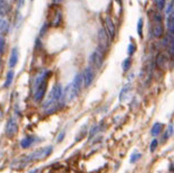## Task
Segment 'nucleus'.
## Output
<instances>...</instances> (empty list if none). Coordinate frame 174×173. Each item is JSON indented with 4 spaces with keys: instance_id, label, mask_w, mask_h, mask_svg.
<instances>
[{
    "instance_id": "obj_16",
    "label": "nucleus",
    "mask_w": 174,
    "mask_h": 173,
    "mask_svg": "<svg viewBox=\"0 0 174 173\" xmlns=\"http://www.w3.org/2000/svg\"><path fill=\"white\" fill-rule=\"evenodd\" d=\"M162 132V124L161 123H155L153 125V127H152V131H151V133H152V135L153 136H157L160 133Z\"/></svg>"
},
{
    "instance_id": "obj_27",
    "label": "nucleus",
    "mask_w": 174,
    "mask_h": 173,
    "mask_svg": "<svg viewBox=\"0 0 174 173\" xmlns=\"http://www.w3.org/2000/svg\"><path fill=\"white\" fill-rule=\"evenodd\" d=\"M64 136H65V132H62V133L58 135V139H57V142H62V140H64Z\"/></svg>"
},
{
    "instance_id": "obj_3",
    "label": "nucleus",
    "mask_w": 174,
    "mask_h": 173,
    "mask_svg": "<svg viewBox=\"0 0 174 173\" xmlns=\"http://www.w3.org/2000/svg\"><path fill=\"white\" fill-rule=\"evenodd\" d=\"M52 146H46V147H42V149L36 150L35 152H32L31 154H29L28 156L26 157L27 161H36V160H42V159H45L48 155L52 153Z\"/></svg>"
},
{
    "instance_id": "obj_8",
    "label": "nucleus",
    "mask_w": 174,
    "mask_h": 173,
    "mask_svg": "<svg viewBox=\"0 0 174 173\" xmlns=\"http://www.w3.org/2000/svg\"><path fill=\"white\" fill-rule=\"evenodd\" d=\"M152 34L155 38H160V37L163 36L164 34V27L162 22H156L154 21L153 27H152Z\"/></svg>"
},
{
    "instance_id": "obj_7",
    "label": "nucleus",
    "mask_w": 174,
    "mask_h": 173,
    "mask_svg": "<svg viewBox=\"0 0 174 173\" xmlns=\"http://www.w3.org/2000/svg\"><path fill=\"white\" fill-rule=\"evenodd\" d=\"M94 77H95V73H94L93 68H92L91 66L86 67L85 71H84V74H83L84 85H85L86 87L91 86V84L93 83V81H94Z\"/></svg>"
},
{
    "instance_id": "obj_5",
    "label": "nucleus",
    "mask_w": 174,
    "mask_h": 173,
    "mask_svg": "<svg viewBox=\"0 0 174 173\" xmlns=\"http://www.w3.org/2000/svg\"><path fill=\"white\" fill-rule=\"evenodd\" d=\"M98 42H99V48H102L103 50L108 49L109 36L106 30H104V29H99L98 30Z\"/></svg>"
},
{
    "instance_id": "obj_4",
    "label": "nucleus",
    "mask_w": 174,
    "mask_h": 173,
    "mask_svg": "<svg viewBox=\"0 0 174 173\" xmlns=\"http://www.w3.org/2000/svg\"><path fill=\"white\" fill-rule=\"evenodd\" d=\"M104 50L102 49V48H97L96 50H94L92 52L91 58H89V61H91V64L94 66V67H96V68H101L102 67V64H103V59H104Z\"/></svg>"
},
{
    "instance_id": "obj_28",
    "label": "nucleus",
    "mask_w": 174,
    "mask_h": 173,
    "mask_svg": "<svg viewBox=\"0 0 174 173\" xmlns=\"http://www.w3.org/2000/svg\"><path fill=\"white\" fill-rule=\"evenodd\" d=\"M47 28H48V25H44V27L42 28V32H40V35H42V36L47 32Z\"/></svg>"
},
{
    "instance_id": "obj_31",
    "label": "nucleus",
    "mask_w": 174,
    "mask_h": 173,
    "mask_svg": "<svg viewBox=\"0 0 174 173\" xmlns=\"http://www.w3.org/2000/svg\"><path fill=\"white\" fill-rule=\"evenodd\" d=\"M115 1H116V2H118V3L122 2V0H115Z\"/></svg>"
},
{
    "instance_id": "obj_30",
    "label": "nucleus",
    "mask_w": 174,
    "mask_h": 173,
    "mask_svg": "<svg viewBox=\"0 0 174 173\" xmlns=\"http://www.w3.org/2000/svg\"><path fill=\"white\" fill-rule=\"evenodd\" d=\"M23 3H25V0H18V7H21Z\"/></svg>"
},
{
    "instance_id": "obj_6",
    "label": "nucleus",
    "mask_w": 174,
    "mask_h": 173,
    "mask_svg": "<svg viewBox=\"0 0 174 173\" xmlns=\"http://www.w3.org/2000/svg\"><path fill=\"white\" fill-rule=\"evenodd\" d=\"M17 131H18V125H17V123H16V120L15 118H9L7 122V124H6V135L7 136H12V135H15L16 133H17Z\"/></svg>"
},
{
    "instance_id": "obj_20",
    "label": "nucleus",
    "mask_w": 174,
    "mask_h": 173,
    "mask_svg": "<svg viewBox=\"0 0 174 173\" xmlns=\"http://www.w3.org/2000/svg\"><path fill=\"white\" fill-rule=\"evenodd\" d=\"M131 64H132V61H131V57L126 58V59H124L122 63V69L124 72H127L128 69H130L131 67Z\"/></svg>"
},
{
    "instance_id": "obj_2",
    "label": "nucleus",
    "mask_w": 174,
    "mask_h": 173,
    "mask_svg": "<svg viewBox=\"0 0 174 173\" xmlns=\"http://www.w3.org/2000/svg\"><path fill=\"white\" fill-rule=\"evenodd\" d=\"M52 76V72H45L44 74L39 75L35 81L34 85V100L36 102H40L42 100V97L45 96L47 89V82Z\"/></svg>"
},
{
    "instance_id": "obj_15",
    "label": "nucleus",
    "mask_w": 174,
    "mask_h": 173,
    "mask_svg": "<svg viewBox=\"0 0 174 173\" xmlns=\"http://www.w3.org/2000/svg\"><path fill=\"white\" fill-rule=\"evenodd\" d=\"M130 84H126L124 87L122 88V91H121V94H120V101L121 102H124L125 98H126V96H127L128 94V91H130Z\"/></svg>"
},
{
    "instance_id": "obj_18",
    "label": "nucleus",
    "mask_w": 174,
    "mask_h": 173,
    "mask_svg": "<svg viewBox=\"0 0 174 173\" xmlns=\"http://www.w3.org/2000/svg\"><path fill=\"white\" fill-rule=\"evenodd\" d=\"M12 79H13V72L9 71L7 73V75H6V81H5V85H3V87H9V86H10Z\"/></svg>"
},
{
    "instance_id": "obj_12",
    "label": "nucleus",
    "mask_w": 174,
    "mask_h": 173,
    "mask_svg": "<svg viewBox=\"0 0 174 173\" xmlns=\"http://www.w3.org/2000/svg\"><path fill=\"white\" fill-rule=\"evenodd\" d=\"M156 65L159 66L160 68H167V57L164 52H161L156 57Z\"/></svg>"
},
{
    "instance_id": "obj_11",
    "label": "nucleus",
    "mask_w": 174,
    "mask_h": 173,
    "mask_svg": "<svg viewBox=\"0 0 174 173\" xmlns=\"http://www.w3.org/2000/svg\"><path fill=\"white\" fill-rule=\"evenodd\" d=\"M18 59H19V50L17 47H15L11 50L10 58H9V67L13 68L17 65V63H18Z\"/></svg>"
},
{
    "instance_id": "obj_33",
    "label": "nucleus",
    "mask_w": 174,
    "mask_h": 173,
    "mask_svg": "<svg viewBox=\"0 0 174 173\" xmlns=\"http://www.w3.org/2000/svg\"><path fill=\"white\" fill-rule=\"evenodd\" d=\"M31 1H32V0H31Z\"/></svg>"
},
{
    "instance_id": "obj_32",
    "label": "nucleus",
    "mask_w": 174,
    "mask_h": 173,
    "mask_svg": "<svg viewBox=\"0 0 174 173\" xmlns=\"http://www.w3.org/2000/svg\"><path fill=\"white\" fill-rule=\"evenodd\" d=\"M37 172V170H34V171H30L29 173H36Z\"/></svg>"
},
{
    "instance_id": "obj_10",
    "label": "nucleus",
    "mask_w": 174,
    "mask_h": 173,
    "mask_svg": "<svg viewBox=\"0 0 174 173\" xmlns=\"http://www.w3.org/2000/svg\"><path fill=\"white\" fill-rule=\"evenodd\" d=\"M105 26H106V32H107V34H108L109 38H112L113 39L115 36V25L109 17H106V18H105Z\"/></svg>"
},
{
    "instance_id": "obj_24",
    "label": "nucleus",
    "mask_w": 174,
    "mask_h": 173,
    "mask_svg": "<svg viewBox=\"0 0 174 173\" xmlns=\"http://www.w3.org/2000/svg\"><path fill=\"white\" fill-rule=\"evenodd\" d=\"M157 144H159V142H157V140H153L151 143V152H154L156 150V147H157Z\"/></svg>"
},
{
    "instance_id": "obj_1",
    "label": "nucleus",
    "mask_w": 174,
    "mask_h": 173,
    "mask_svg": "<svg viewBox=\"0 0 174 173\" xmlns=\"http://www.w3.org/2000/svg\"><path fill=\"white\" fill-rule=\"evenodd\" d=\"M62 98H64V92H62V85L56 84L52 88L45 102L42 103V107L47 111V113L54 112L58 108L59 102H62Z\"/></svg>"
},
{
    "instance_id": "obj_23",
    "label": "nucleus",
    "mask_w": 174,
    "mask_h": 173,
    "mask_svg": "<svg viewBox=\"0 0 174 173\" xmlns=\"http://www.w3.org/2000/svg\"><path fill=\"white\" fill-rule=\"evenodd\" d=\"M165 2H167V0H157V1H156L157 8H159L160 10H162V9L165 7Z\"/></svg>"
},
{
    "instance_id": "obj_19",
    "label": "nucleus",
    "mask_w": 174,
    "mask_h": 173,
    "mask_svg": "<svg viewBox=\"0 0 174 173\" xmlns=\"http://www.w3.org/2000/svg\"><path fill=\"white\" fill-rule=\"evenodd\" d=\"M60 22H62V13H60V11H57L56 15H55L54 19H52V26L58 27L60 25Z\"/></svg>"
},
{
    "instance_id": "obj_26",
    "label": "nucleus",
    "mask_w": 174,
    "mask_h": 173,
    "mask_svg": "<svg viewBox=\"0 0 174 173\" xmlns=\"http://www.w3.org/2000/svg\"><path fill=\"white\" fill-rule=\"evenodd\" d=\"M0 44H1V55H2L3 52H5V38L2 36L0 38Z\"/></svg>"
},
{
    "instance_id": "obj_13",
    "label": "nucleus",
    "mask_w": 174,
    "mask_h": 173,
    "mask_svg": "<svg viewBox=\"0 0 174 173\" xmlns=\"http://www.w3.org/2000/svg\"><path fill=\"white\" fill-rule=\"evenodd\" d=\"M34 142H35L34 136H26V137H23V139L21 140L20 145H21V147H23V149H27V147L30 146Z\"/></svg>"
},
{
    "instance_id": "obj_9",
    "label": "nucleus",
    "mask_w": 174,
    "mask_h": 173,
    "mask_svg": "<svg viewBox=\"0 0 174 173\" xmlns=\"http://www.w3.org/2000/svg\"><path fill=\"white\" fill-rule=\"evenodd\" d=\"M163 45L167 48L170 55L174 56V36H167L163 39Z\"/></svg>"
},
{
    "instance_id": "obj_14",
    "label": "nucleus",
    "mask_w": 174,
    "mask_h": 173,
    "mask_svg": "<svg viewBox=\"0 0 174 173\" xmlns=\"http://www.w3.org/2000/svg\"><path fill=\"white\" fill-rule=\"evenodd\" d=\"M11 10V7L10 5L8 2H5L3 0H1V5H0V11H1V16H5L7 15L9 11Z\"/></svg>"
},
{
    "instance_id": "obj_29",
    "label": "nucleus",
    "mask_w": 174,
    "mask_h": 173,
    "mask_svg": "<svg viewBox=\"0 0 174 173\" xmlns=\"http://www.w3.org/2000/svg\"><path fill=\"white\" fill-rule=\"evenodd\" d=\"M62 1H65V0H52V3H54V5H59Z\"/></svg>"
},
{
    "instance_id": "obj_22",
    "label": "nucleus",
    "mask_w": 174,
    "mask_h": 173,
    "mask_svg": "<svg viewBox=\"0 0 174 173\" xmlns=\"http://www.w3.org/2000/svg\"><path fill=\"white\" fill-rule=\"evenodd\" d=\"M136 50V46L134 44H130L128 45V49H127V54L130 56H133V54L135 52Z\"/></svg>"
},
{
    "instance_id": "obj_25",
    "label": "nucleus",
    "mask_w": 174,
    "mask_h": 173,
    "mask_svg": "<svg viewBox=\"0 0 174 173\" xmlns=\"http://www.w3.org/2000/svg\"><path fill=\"white\" fill-rule=\"evenodd\" d=\"M141 157V154H138V153H136V154H133L132 156H131V163H135L136 160H138Z\"/></svg>"
},
{
    "instance_id": "obj_17",
    "label": "nucleus",
    "mask_w": 174,
    "mask_h": 173,
    "mask_svg": "<svg viewBox=\"0 0 174 173\" xmlns=\"http://www.w3.org/2000/svg\"><path fill=\"white\" fill-rule=\"evenodd\" d=\"M1 36H3V35L6 34V32H8V29H9V24H8V20L5 18H1Z\"/></svg>"
},
{
    "instance_id": "obj_21",
    "label": "nucleus",
    "mask_w": 174,
    "mask_h": 173,
    "mask_svg": "<svg viewBox=\"0 0 174 173\" xmlns=\"http://www.w3.org/2000/svg\"><path fill=\"white\" fill-rule=\"evenodd\" d=\"M142 29H143V18H140L137 22V34L141 37H142Z\"/></svg>"
}]
</instances>
